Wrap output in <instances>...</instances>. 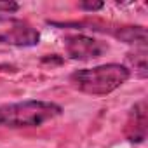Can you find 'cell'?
<instances>
[{
	"instance_id": "1",
	"label": "cell",
	"mask_w": 148,
	"mask_h": 148,
	"mask_svg": "<svg viewBox=\"0 0 148 148\" xmlns=\"http://www.w3.org/2000/svg\"><path fill=\"white\" fill-rule=\"evenodd\" d=\"M131 77V70L119 63L99 64L94 68L77 70L70 75V84L80 92L91 96H106L125 84Z\"/></svg>"
},
{
	"instance_id": "2",
	"label": "cell",
	"mask_w": 148,
	"mask_h": 148,
	"mask_svg": "<svg viewBox=\"0 0 148 148\" xmlns=\"http://www.w3.org/2000/svg\"><path fill=\"white\" fill-rule=\"evenodd\" d=\"M63 113L61 106L49 101H21L0 106V127H38Z\"/></svg>"
},
{
	"instance_id": "3",
	"label": "cell",
	"mask_w": 148,
	"mask_h": 148,
	"mask_svg": "<svg viewBox=\"0 0 148 148\" xmlns=\"http://www.w3.org/2000/svg\"><path fill=\"white\" fill-rule=\"evenodd\" d=\"M64 51L70 59H79V61H87V59H96L101 58L105 52H108V44L87 35H66L64 37Z\"/></svg>"
},
{
	"instance_id": "4",
	"label": "cell",
	"mask_w": 148,
	"mask_h": 148,
	"mask_svg": "<svg viewBox=\"0 0 148 148\" xmlns=\"http://www.w3.org/2000/svg\"><path fill=\"white\" fill-rule=\"evenodd\" d=\"M40 42V33L21 21H14L7 30L0 32V44L16 47H33Z\"/></svg>"
},
{
	"instance_id": "5",
	"label": "cell",
	"mask_w": 148,
	"mask_h": 148,
	"mask_svg": "<svg viewBox=\"0 0 148 148\" xmlns=\"http://www.w3.org/2000/svg\"><path fill=\"white\" fill-rule=\"evenodd\" d=\"M124 132L131 143H143L146 139V101L145 99L138 101L131 108Z\"/></svg>"
},
{
	"instance_id": "6",
	"label": "cell",
	"mask_w": 148,
	"mask_h": 148,
	"mask_svg": "<svg viewBox=\"0 0 148 148\" xmlns=\"http://www.w3.org/2000/svg\"><path fill=\"white\" fill-rule=\"evenodd\" d=\"M113 35L131 45H139L145 47L146 45V30L143 26H120L113 32Z\"/></svg>"
},
{
	"instance_id": "7",
	"label": "cell",
	"mask_w": 148,
	"mask_h": 148,
	"mask_svg": "<svg viewBox=\"0 0 148 148\" xmlns=\"http://www.w3.org/2000/svg\"><path fill=\"white\" fill-rule=\"evenodd\" d=\"M127 61L134 68L136 75L139 79H145L146 77V51H145V47L139 49V51H134V52L127 54Z\"/></svg>"
},
{
	"instance_id": "8",
	"label": "cell",
	"mask_w": 148,
	"mask_h": 148,
	"mask_svg": "<svg viewBox=\"0 0 148 148\" xmlns=\"http://www.w3.org/2000/svg\"><path fill=\"white\" fill-rule=\"evenodd\" d=\"M103 2H80L79 4V7L80 9H84V11H89V12H94V11H99V9H103Z\"/></svg>"
},
{
	"instance_id": "9",
	"label": "cell",
	"mask_w": 148,
	"mask_h": 148,
	"mask_svg": "<svg viewBox=\"0 0 148 148\" xmlns=\"http://www.w3.org/2000/svg\"><path fill=\"white\" fill-rule=\"evenodd\" d=\"M19 5L16 2H0V12H16Z\"/></svg>"
},
{
	"instance_id": "10",
	"label": "cell",
	"mask_w": 148,
	"mask_h": 148,
	"mask_svg": "<svg viewBox=\"0 0 148 148\" xmlns=\"http://www.w3.org/2000/svg\"><path fill=\"white\" fill-rule=\"evenodd\" d=\"M0 70H2V71H7V70H12V68L7 66V64H0Z\"/></svg>"
}]
</instances>
